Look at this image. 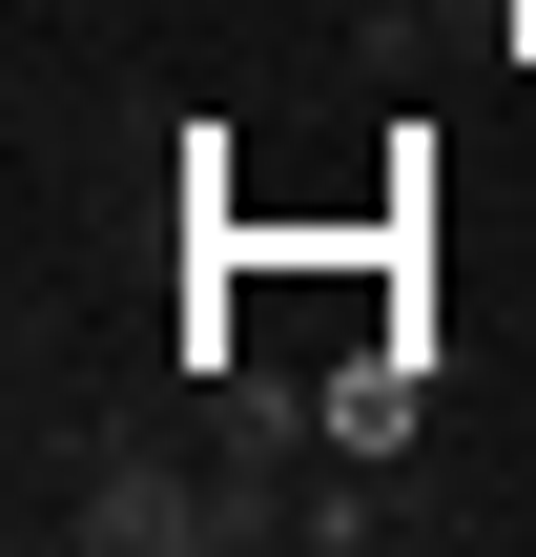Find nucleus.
Wrapping results in <instances>:
<instances>
[{
    "label": "nucleus",
    "mask_w": 536,
    "mask_h": 557,
    "mask_svg": "<svg viewBox=\"0 0 536 557\" xmlns=\"http://www.w3.org/2000/svg\"><path fill=\"white\" fill-rule=\"evenodd\" d=\"M41 537H83V557H207V537H227V475L124 434V455H83V475L41 496Z\"/></svg>",
    "instance_id": "f257e3e1"
},
{
    "label": "nucleus",
    "mask_w": 536,
    "mask_h": 557,
    "mask_svg": "<svg viewBox=\"0 0 536 557\" xmlns=\"http://www.w3.org/2000/svg\"><path fill=\"white\" fill-rule=\"evenodd\" d=\"M413 393H434L413 351H351V372H331V434H351V455H392V434H413Z\"/></svg>",
    "instance_id": "f03ea898"
},
{
    "label": "nucleus",
    "mask_w": 536,
    "mask_h": 557,
    "mask_svg": "<svg viewBox=\"0 0 536 557\" xmlns=\"http://www.w3.org/2000/svg\"><path fill=\"white\" fill-rule=\"evenodd\" d=\"M289 537H331V557H372V537H413V496H372V475H351V496H289Z\"/></svg>",
    "instance_id": "7ed1b4c3"
}]
</instances>
